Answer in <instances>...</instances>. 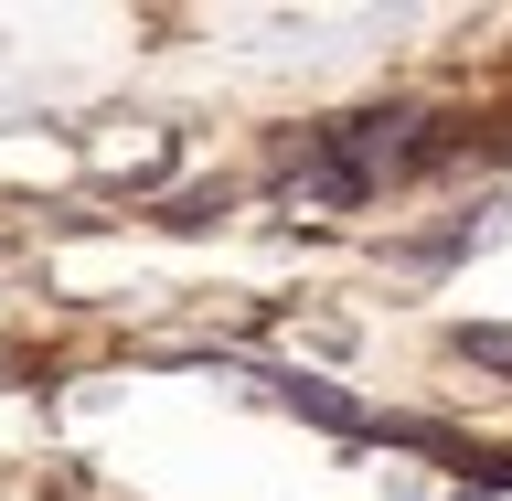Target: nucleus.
Masks as SVG:
<instances>
[{"label": "nucleus", "mask_w": 512, "mask_h": 501, "mask_svg": "<svg viewBox=\"0 0 512 501\" xmlns=\"http://www.w3.org/2000/svg\"><path fill=\"white\" fill-rule=\"evenodd\" d=\"M459 352H470V363H491V374H512V331H491V320H480V331H459Z\"/></svg>", "instance_id": "obj_4"}, {"label": "nucleus", "mask_w": 512, "mask_h": 501, "mask_svg": "<svg viewBox=\"0 0 512 501\" xmlns=\"http://www.w3.org/2000/svg\"><path fill=\"white\" fill-rule=\"evenodd\" d=\"M288 203H363V182L342 160H310V171H288Z\"/></svg>", "instance_id": "obj_3"}, {"label": "nucleus", "mask_w": 512, "mask_h": 501, "mask_svg": "<svg viewBox=\"0 0 512 501\" xmlns=\"http://www.w3.org/2000/svg\"><path fill=\"white\" fill-rule=\"evenodd\" d=\"M267 384H278V395H288V406H299V416H320L331 438H363V406H352L342 384H310V374H267Z\"/></svg>", "instance_id": "obj_2"}, {"label": "nucleus", "mask_w": 512, "mask_h": 501, "mask_svg": "<svg viewBox=\"0 0 512 501\" xmlns=\"http://www.w3.org/2000/svg\"><path fill=\"white\" fill-rule=\"evenodd\" d=\"M331 160L374 192V171H406V160H416V118H406V107H384V118H342V128H331Z\"/></svg>", "instance_id": "obj_1"}, {"label": "nucleus", "mask_w": 512, "mask_h": 501, "mask_svg": "<svg viewBox=\"0 0 512 501\" xmlns=\"http://www.w3.org/2000/svg\"><path fill=\"white\" fill-rule=\"evenodd\" d=\"M459 501H480V491H459Z\"/></svg>", "instance_id": "obj_5"}]
</instances>
